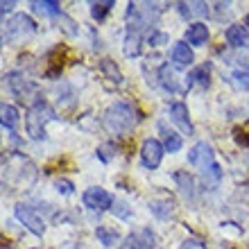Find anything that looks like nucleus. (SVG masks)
<instances>
[{"instance_id": "dca6fc26", "label": "nucleus", "mask_w": 249, "mask_h": 249, "mask_svg": "<svg viewBox=\"0 0 249 249\" xmlns=\"http://www.w3.org/2000/svg\"><path fill=\"white\" fill-rule=\"evenodd\" d=\"M95 236H98V240L102 245H107V247H113V245L120 240V233H118V231H116V229H109V227H98Z\"/></svg>"}, {"instance_id": "f3484780", "label": "nucleus", "mask_w": 249, "mask_h": 249, "mask_svg": "<svg viewBox=\"0 0 249 249\" xmlns=\"http://www.w3.org/2000/svg\"><path fill=\"white\" fill-rule=\"evenodd\" d=\"M209 72H211V66L209 64H204V66H199V68H195V71L188 75V84L209 86Z\"/></svg>"}, {"instance_id": "39448f33", "label": "nucleus", "mask_w": 249, "mask_h": 249, "mask_svg": "<svg viewBox=\"0 0 249 249\" xmlns=\"http://www.w3.org/2000/svg\"><path fill=\"white\" fill-rule=\"evenodd\" d=\"M163 152H165V147L159 143V141H154V138H147V141L141 145V161H143L145 168L154 170V168H159V163H161Z\"/></svg>"}, {"instance_id": "cd10ccee", "label": "nucleus", "mask_w": 249, "mask_h": 249, "mask_svg": "<svg viewBox=\"0 0 249 249\" xmlns=\"http://www.w3.org/2000/svg\"><path fill=\"white\" fill-rule=\"evenodd\" d=\"M14 5H16V2H14V0H9V2H7V0H5V2H2V5H0V7H2V14L12 12V9H14Z\"/></svg>"}, {"instance_id": "6e6552de", "label": "nucleus", "mask_w": 249, "mask_h": 249, "mask_svg": "<svg viewBox=\"0 0 249 249\" xmlns=\"http://www.w3.org/2000/svg\"><path fill=\"white\" fill-rule=\"evenodd\" d=\"M170 120L177 124L184 134H188V136L193 134V123H190V118H188V107H186L184 102L170 105Z\"/></svg>"}, {"instance_id": "1a4fd4ad", "label": "nucleus", "mask_w": 249, "mask_h": 249, "mask_svg": "<svg viewBox=\"0 0 249 249\" xmlns=\"http://www.w3.org/2000/svg\"><path fill=\"white\" fill-rule=\"evenodd\" d=\"M154 247V233L143 231V233H131L124 238V243L120 245V249H152Z\"/></svg>"}, {"instance_id": "0eeeda50", "label": "nucleus", "mask_w": 249, "mask_h": 249, "mask_svg": "<svg viewBox=\"0 0 249 249\" xmlns=\"http://www.w3.org/2000/svg\"><path fill=\"white\" fill-rule=\"evenodd\" d=\"M84 206L91 211H107L113 206V197L105 188H89L84 193Z\"/></svg>"}, {"instance_id": "4be33fe9", "label": "nucleus", "mask_w": 249, "mask_h": 249, "mask_svg": "<svg viewBox=\"0 0 249 249\" xmlns=\"http://www.w3.org/2000/svg\"><path fill=\"white\" fill-rule=\"evenodd\" d=\"M233 138H236L238 145H243V147H249V124L236 127V131H233Z\"/></svg>"}, {"instance_id": "ddd939ff", "label": "nucleus", "mask_w": 249, "mask_h": 249, "mask_svg": "<svg viewBox=\"0 0 249 249\" xmlns=\"http://www.w3.org/2000/svg\"><path fill=\"white\" fill-rule=\"evenodd\" d=\"M159 129H161V134H163V147H165V150H168V152H179V150H181V138H179V134L170 131L163 123L159 124Z\"/></svg>"}, {"instance_id": "393cba45", "label": "nucleus", "mask_w": 249, "mask_h": 249, "mask_svg": "<svg viewBox=\"0 0 249 249\" xmlns=\"http://www.w3.org/2000/svg\"><path fill=\"white\" fill-rule=\"evenodd\" d=\"M54 188L59 190V193H64V195H71L72 193V184L66 181V179H57V181H54Z\"/></svg>"}, {"instance_id": "f03ea898", "label": "nucleus", "mask_w": 249, "mask_h": 249, "mask_svg": "<svg viewBox=\"0 0 249 249\" xmlns=\"http://www.w3.org/2000/svg\"><path fill=\"white\" fill-rule=\"evenodd\" d=\"M188 161L190 165H195L197 170H199V175H202L204 179H209L213 177V181H217L220 179V165L215 163V154H213V150H211V145L209 143H197L193 150H190L188 154Z\"/></svg>"}, {"instance_id": "9d476101", "label": "nucleus", "mask_w": 249, "mask_h": 249, "mask_svg": "<svg viewBox=\"0 0 249 249\" xmlns=\"http://www.w3.org/2000/svg\"><path fill=\"white\" fill-rule=\"evenodd\" d=\"M186 41L190 46H204L209 41V27L204 23H193V25L186 30Z\"/></svg>"}, {"instance_id": "aec40b11", "label": "nucleus", "mask_w": 249, "mask_h": 249, "mask_svg": "<svg viewBox=\"0 0 249 249\" xmlns=\"http://www.w3.org/2000/svg\"><path fill=\"white\" fill-rule=\"evenodd\" d=\"M138 53H141V36L127 32V39H124V54H127V57H136Z\"/></svg>"}, {"instance_id": "7ed1b4c3", "label": "nucleus", "mask_w": 249, "mask_h": 249, "mask_svg": "<svg viewBox=\"0 0 249 249\" xmlns=\"http://www.w3.org/2000/svg\"><path fill=\"white\" fill-rule=\"evenodd\" d=\"M48 120H53V111L46 102H36V105L30 109L27 113V120H25V127H27V134L34 138V141H41L46 136V124Z\"/></svg>"}, {"instance_id": "a878e982", "label": "nucleus", "mask_w": 249, "mask_h": 249, "mask_svg": "<svg viewBox=\"0 0 249 249\" xmlns=\"http://www.w3.org/2000/svg\"><path fill=\"white\" fill-rule=\"evenodd\" d=\"M98 157L102 159V161H111L113 159V145H102L98 150Z\"/></svg>"}, {"instance_id": "b1692460", "label": "nucleus", "mask_w": 249, "mask_h": 249, "mask_svg": "<svg viewBox=\"0 0 249 249\" xmlns=\"http://www.w3.org/2000/svg\"><path fill=\"white\" fill-rule=\"evenodd\" d=\"M147 41H150V46H161V43H165V41H168V34H163V32H152L150 36H147Z\"/></svg>"}, {"instance_id": "2eb2a0df", "label": "nucleus", "mask_w": 249, "mask_h": 249, "mask_svg": "<svg viewBox=\"0 0 249 249\" xmlns=\"http://www.w3.org/2000/svg\"><path fill=\"white\" fill-rule=\"evenodd\" d=\"M0 113H2V127L9 131H16V127H18V111H16V107L2 105Z\"/></svg>"}, {"instance_id": "4468645a", "label": "nucleus", "mask_w": 249, "mask_h": 249, "mask_svg": "<svg viewBox=\"0 0 249 249\" xmlns=\"http://www.w3.org/2000/svg\"><path fill=\"white\" fill-rule=\"evenodd\" d=\"M100 71H102V75H105V77L111 79L116 86L123 84V72L118 71V66L113 64L111 59H102V61H100Z\"/></svg>"}, {"instance_id": "c85d7f7f", "label": "nucleus", "mask_w": 249, "mask_h": 249, "mask_svg": "<svg viewBox=\"0 0 249 249\" xmlns=\"http://www.w3.org/2000/svg\"><path fill=\"white\" fill-rule=\"evenodd\" d=\"M247 27H249V16H247Z\"/></svg>"}, {"instance_id": "412c9836", "label": "nucleus", "mask_w": 249, "mask_h": 249, "mask_svg": "<svg viewBox=\"0 0 249 249\" xmlns=\"http://www.w3.org/2000/svg\"><path fill=\"white\" fill-rule=\"evenodd\" d=\"M229 82L236 86L238 91H249V72H243V71H236L229 75Z\"/></svg>"}, {"instance_id": "f8f14e48", "label": "nucleus", "mask_w": 249, "mask_h": 249, "mask_svg": "<svg viewBox=\"0 0 249 249\" xmlns=\"http://www.w3.org/2000/svg\"><path fill=\"white\" fill-rule=\"evenodd\" d=\"M172 61H175V66H179V68H184V66H190L193 64V50L188 48V43H175L172 46Z\"/></svg>"}, {"instance_id": "6ab92c4d", "label": "nucleus", "mask_w": 249, "mask_h": 249, "mask_svg": "<svg viewBox=\"0 0 249 249\" xmlns=\"http://www.w3.org/2000/svg\"><path fill=\"white\" fill-rule=\"evenodd\" d=\"M116 5L113 0H105V2H91V16L95 20H102L107 14L111 12V7Z\"/></svg>"}, {"instance_id": "f257e3e1", "label": "nucleus", "mask_w": 249, "mask_h": 249, "mask_svg": "<svg viewBox=\"0 0 249 249\" xmlns=\"http://www.w3.org/2000/svg\"><path fill=\"white\" fill-rule=\"evenodd\" d=\"M136 111L134 107L127 105V102H116L105 111V127L111 134H118V136H124L134 129L136 124Z\"/></svg>"}, {"instance_id": "9b49d317", "label": "nucleus", "mask_w": 249, "mask_h": 249, "mask_svg": "<svg viewBox=\"0 0 249 249\" xmlns=\"http://www.w3.org/2000/svg\"><path fill=\"white\" fill-rule=\"evenodd\" d=\"M227 41H229L231 46L236 48H245V50H249V32L245 30L243 25H231L229 30H227Z\"/></svg>"}, {"instance_id": "a211bd4d", "label": "nucleus", "mask_w": 249, "mask_h": 249, "mask_svg": "<svg viewBox=\"0 0 249 249\" xmlns=\"http://www.w3.org/2000/svg\"><path fill=\"white\" fill-rule=\"evenodd\" d=\"M32 9L39 14H50V16H59V2H54V0H36V2H32Z\"/></svg>"}, {"instance_id": "423d86ee", "label": "nucleus", "mask_w": 249, "mask_h": 249, "mask_svg": "<svg viewBox=\"0 0 249 249\" xmlns=\"http://www.w3.org/2000/svg\"><path fill=\"white\" fill-rule=\"evenodd\" d=\"M14 213H16V217H18L20 222L25 224L27 229L32 231L34 236H43V231H46V224H43V220H41L36 213H34L30 206H25V204H18L16 209H14Z\"/></svg>"}, {"instance_id": "5701e85b", "label": "nucleus", "mask_w": 249, "mask_h": 249, "mask_svg": "<svg viewBox=\"0 0 249 249\" xmlns=\"http://www.w3.org/2000/svg\"><path fill=\"white\" fill-rule=\"evenodd\" d=\"M177 181L181 184V190H184L186 197H193V179L188 177V175H184V172H179L177 175Z\"/></svg>"}, {"instance_id": "bb28decb", "label": "nucleus", "mask_w": 249, "mask_h": 249, "mask_svg": "<svg viewBox=\"0 0 249 249\" xmlns=\"http://www.w3.org/2000/svg\"><path fill=\"white\" fill-rule=\"evenodd\" d=\"M181 249H206V247H204V243H199L197 238H188V240H184Z\"/></svg>"}, {"instance_id": "20e7f679", "label": "nucleus", "mask_w": 249, "mask_h": 249, "mask_svg": "<svg viewBox=\"0 0 249 249\" xmlns=\"http://www.w3.org/2000/svg\"><path fill=\"white\" fill-rule=\"evenodd\" d=\"M34 32H36L34 20L30 18L27 14H16V16L5 25V41H9V43H18V41L30 39Z\"/></svg>"}]
</instances>
